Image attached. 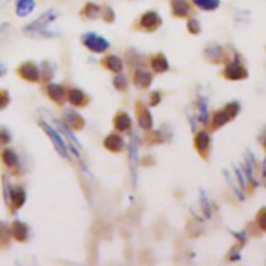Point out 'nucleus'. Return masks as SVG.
Wrapping results in <instances>:
<instances>
[{
  "label": "nucleus",
  "instance_id": "31",
  "mask_svg": "<svg viewBox=\"0 0 266 266\" xmlns=\"http://www.w3.org/2000/svg\"><path fill=\"white\" fill-rule=\"evenodd\" d=\"M11 141V134L7 130H0V143H8Z\"/></svg>",
  "mask_w": 266,
  "mask_h": 266
},
{
  "label": "nucleus",
  "instance_id": "17",
  "mask_svg": "<svg viewBox=\"0 0 266 266\" xmlns=\"http://www.w3.org/2000/svg\"><path fill=\"white\" fill-rule=\"evenodd\" d=\"M11 197H12V201H13L14 207H16V208H21L26 200L25 191H24L21 187H16V189H13L11 191Z\"/></svg>",
  "mask_w": 266,
  "mask_h": 266
},
{
  "label": "nucleus",
  "instance_id": "13",
  "mask_svg": "<svg viewBox=\"0 0 266 266\" xmlns=\"http://www.w3.org/2000/svg\"><path fill=\"white\" fill-rule=\"evenodd\" d=\"M68 99H69L70 103L75 107L85 106V103H86V100H87L84 92L79 91V90H75V89L70 90L69 95H68Z\"/></svg>",
  "mask_w": 266,
  "mask_h": 266
},
{
  "label": "nucleus",
  "instance_id": "11",
  "mask_svg": "<svg viewBox=\"0 0 266 266\" xmlns=\"http://www.w3.org/2000/svg\"><path fill=\"white\" fill-rule=\"evenodd\" d=\"M209 143H211V138H209V135L206 131H200L196 135V138H195V146H196L197 151L200 153H204L208 150Z\"/></svg>",
  "mask_w": 266,
  "mask_h": 266
},
{
  "label": "nucleus",
  "instance_id": "14",
  "mask_svg": "<svg viewBox=\"0 0 266 266\" xmlns=\"http://www.w3.org/2000/svg\"><path fill=\"white\" fill-rule=\"evenodd\" d=\"M12 234H13L14 238L18 241H24L28 236V228L26 224H24L23 222H14L13 226H12Z\"/></svg>",
  "mask_w": 266,
  "mask_h": 266
},
{
  "label": "nucleus",
  "instance_id": "29",
  "mask_svg": "<svg viewBox=\"0 0 266 266\" xmlns=\"http://www.w3.org/2000/svg\"><path fill=\"white\" fill-rule=\"evenodd\" d=\"M224 111L228 112L229 116H230L231 118H233V117H235L236 114H238V112H239L238 103H230V104H229V106H226Z\"/></svg>",
  "mask_w": 266,
  "mask_h": 266
},
{
  "label": "nucleus",
  "instance_id": "16",
  "mask_svg": "<svg viewBox=\"0 0 266 266\" xmlns=\"http://www.w3.org/2000/svg\"><path fill=\"white\" fill-rule=\"evenodd\" d=\"M151 65H152L153 69L156 70L157 73H162V72H167L169 69V64H168V60L165 58L163 55H157L152 58L151 61Z\"/></svg>",
  "mask_w": 266,
  "mask_h": 266
},
{
  "label": "nucleus",
  "instance_id": "8",
  "mask_svg": "<svg viewBox=\"0 0 266 266\" xmlns=\"http://www.w3.org/2000/svg\"><path fill=\"white\" fill-rule=\"evenodd\" d=\"M172 9H173V13H174L177 17L189 16L190 11H191L190 4L187 3L186 0H174L172 4Z\"/></svg>",
  "mask_w": 266,
  "mask_h": 266
},
{
  "label": "nucleus",
  "instance_id": "4",
  "mask_svg": "<svg viewBox=\"0 0 266 266\" xmlns=\"http://www.w3.org/2000/svg\"><path fill=\"white\" fill-rule=\"evenodd\" d=\"M224 74H226V77H228L229 79H244V78L247 77V70L244 69L238 61H234L230 65H228V68L224 70Z\"/></svg>",
  "mask_w": 266,
  "mask_h": 266
},
{
  "label": "nucleus",
  "instance_id": "21",
  "mask_svg": "<svg viewBox=\"0 0 266 266\" xmlns=\"http://www.w3.org/2000/svg\"><path fill=\"white\" fill-rule=\"evenodd\" d=\"M194 3L204 11H213L218 8L219 0H194Z\"/></svg>",
  "mask_w": 266,
  "mask_h": 266
},
{
  "label": "nucleus",
  "instance_id": "6",
  "mask_svg": "<svg viewBox=\"0 0 266 266\" xmlns=\"http://www.w3.org/2000/svg\"><path fill=\"white\" fill-rule=\"evenodd\" d=\"M160 24L161 19L156 12H147L140 18V25L147 30H155Z\"/></svg>",
  "mask_w": 266,
  "mask_h": 266
},
{
  "label": "nucleus",
  "instance_id": "10",
  "mask_svg": "<svg viewBox=\"0 0 266 266\" xmlns=\"http://www.w3.org/2000/svg\"><path fill=\"white\" fill-rule=\"evenodd\" d=\"M104 146H106L107 150L112 151V152H118V151L122 150L124 141H122L121 136L112 134V135L107 136V139L104 140Z\"/></svg>",
  "mask_w": 266,
  "mask_h": 266
},
{
  "label": "nucleus",
  "instance_id": "32",
  "mask_svg": "<svg viewBox=\"0 0 266 266\" xmlns=\"http://www.w3.org/2000/svg\"><path fill=\"white\" fill-rule=\"evenodd\" d=\"M160 94H158V92H153L152 96H151V104H152V106H157V104L160 103Z\"/></svg>",
  "mask_w": 266,
  "mask_h": 266
},
{
  "label": "nucleus",
  "instance_id": "28",
  "mask_svg": "<svg viewBox=\"0 0 266 266\" xmlns=\"http://www.w3.org/2000/svg\"><path fill=\"white\" fill-rule=\"evenodd\" d=\"M99 12H100L99 7H96L95 4H87V7H86L87 17H91V18H94V17H96L97 14H99Z\"/></svg>",
  "mask_w": 266,
  "mask_h": 266
},
{
  "label": "nucleus",
  "instance_id": "26",
  "mask_svg": "<svg viewBox=\"0 0 266 266\" xmlns=\"http://www.w3.org/2000/svg\"><path fill=\"white\" fill-rule=\"evenodd\" d=\"M200 121H208V111H207V100L201 99L200 101Z\"/></svg>",
  "mask_w": 266,
  "mask_h": 266
},
{
  "label": "nucleus",
  "instance_id": "30",
  "mask_svg": "<svg viewBox=\"0 0 266 266\" xmlns=\"http://www.w3.org/2000/svg\"><path fill=\"white\" fill-rule=\"evenodd\" d=\"M9 104V95L7 91H0V111Z\"/></svg>",
  "mask_w": 266,
  "mask_h": 266
},
{
  "label": "nucleus",
  "instance_id": "19",
  "mask_svg": "<svg viewBox=\"0 0 266 266\" xmlns=\"http://www.w3.org/2000/svg\"><path fill=\"white\" fill-rule=\"evenodd\" d=\"M67 121H68V125H69L70 128L75 129V130H79V129L84 128L85 125L82 117L78 116L75 112H69V113H67Z\"/></svg>",
  "mask_w": 266,
  "mask_h": 266
},
{
  "label": "nucleus",
  "instance_id": "33",
  "mask_svg": "<svg viewBox=\"0 0 266 266\" xmlns=\"http://www.w3.org/2000/svg\"><path fill=\"white\" fill-rule=\"evenodd\" d=\"M258 222H260V226H261V229H265L266 228V224H265V214H263V211L261 212V214H260V218H258Z\"/></svg>",
  "mask_w": 266,
  "mask_h": 266
},
{
  "label": "nucleus",
  "instance_id": "1",
  "mask_svg": "<svg viewBox=\"0 0 266 266\" xmlns=\"http://www.w3.org/2000/svg\"><path fill=\"white\" fill-rule=\"evenodd\" d=\"M55 18H56L55 12L53 11L46 12V13H43L38 19H35L34 23H31L30 25H28V28L25 29V31L29 34H40Z\"/></svg>",
  "mask_w": 266,
  "mask_h": 266
},
{
  "label": "nucleus",
  "instance_id": "15",
  "mask_svg": "<svg viewBox=\"0 0 266 266\" xmlns=\"http://www.w3.org/2000/svg\"><path fill=\"white\" fill-rule=\"evenodd\" d=\"M151 82H152V75L143 70H138L135 73V84L141 89H147L150 87Z\"/></svg>",
  "mask_w": 266,
  "mask_h": 266
},
{
  "label": "nucleus",
  "instance_id": "3",
  "mask_svg": "<svg viewBox=\"0 0 266 266\" xmlns=\"http://www.w3.org/2000/svg\"><path fill=\"white\" fill-rule=\"evenodd\" d=\"M40 126H42V128L45 129V131L48 134V136H50V138L52 139V143H53V146H55L56 150H57V152L60 153V155L63 156V157H67V156H68L67 146H65L64 140L61 139V136L58 135L57 131L53 130V129L51 128L50 125H47L46 122H40Z\"/></svg>",
  "mask_w": 266,
  "mask_h": 266
},
{
  "label": "nucleus",
  "instance_id": "18",
  "mask_svg": "<svg viewBox=\"0 0 266 266\" xmlns=\"http://www.w3.org/2000/svg\"><path fill=\"white\" fill-rule=\"evenodd\" d=\"M139 125L145 130H151V128H152V116L148 112V109L141 108V111L139 112Z\"/></svg>",
  "mask_w": 266,
  "mask_h": 266
},
{
  "label": "nucleus",
  "instance_id": "25",
  "mask_svg": "<svg viewBox=\"0 0 266 266\" xmlns=\"http://www.w3.org/2000/svg\"><path fill=\"white\" fill-rule=\"evenodd\" d=\"M113 85L117 90H125L128 87V80L124 75H118V77L114 78Z\"/></svg>",
  "mask_w": 266,
  "mask_h": 266
},
{
  "label": "nucleus",
  "instance_id": "5",
  "mask_svg": "<svg viewBox=\"0 0 266 266\" xmlns=\"http://www.w3.org/2000/svg\"><path fill=\"white\" fill-rule=\"evenodd\" d=\"M18 72H19V75H21L24 79H28L30 80V82H38L39 70L33 63H25L24 65H21Z\"/></svg>",
  "mask_w": 266,
  "mask_h": 266
},
{
  "label": "nucleus",
  "instance_id": "12",
  "mask_svg": "<svg viewBox=\"0 0 266 266\" xmlns=\"http://www.w3.org/2000/svg\"><path fill=\"white\" fill-rule=\"evenodd\" d=\"M114 126H116L117 130L119 131L129 130L131 126V119L130 117H129V114L124 113V112L117 114L116 118H114Z\"/></svg>",
  "mask_w": 266,
  "mask_h": 266
},
{
  "label": "nucleus",
  "instance_id": "7",
  "mask_svg": "<svg viewBox=\"0 0 266 266\" xmlns=\"http://www.w3.org/2000/svg\"><path fill=\"white\" fill-rule=\"evenodd\" d=\"M35 8V3L34 0H18L16 6V13L19 17H25L30 14Z\"/></svg>",
  "mask_w": 266,
  "mask_h": 266
},
{
  "label": "nucleus",
  "instance_id": "22",
  "mask_svg": "<svg viewBox=\"0 0 266 266\" xmlns=\"http://www.w3.org/2000/svg\"><path fill=\"white\" fill-rule=\"evenodd\" d=\"M230 119H231V117L229 116V113L226 111L218 112V113H217L213 118V126L214 128H221V126L226 125Z\"/></svg>",
  "mask_w": 266,
  "mask_h": 266
},
{
  "label": "nucleus",
  "instance_id": "23",
  "mask_svg": "<svg viewBox=\"0 0 266 266\" xmlns=\"http://www.w3.org/2000/svg\"><path fill=\"white\" fill-rule=\"evenodd\" d=\"M136 163H138V146L135 141H131L130 145V168L135 172Z\"/></svg>",
  "mask_w": 266,
  "mask_h": 266
},
{
  "label": "nucleus",
  "instance_id": "9",
  "mask_svg": "<svg viewBox=\"0 0 266 266\" xmlns=\"http://www.w3.org/2000/svg\"><path fill=\"white\" fill-rule=\"evenodd\" d=\"M47 94L53 101H56V103H63L65 100L64 87L58 86V85H50V86L47 87Z\"/></svg>",
  "mask_w": 266,
  "mask_h": 266
},
{
  "label": "nucleus",
  "instance_id": "2",
  "mask_svg": "<svg viewBox=\"0 0 266 266\" xmlns=\"http://www.w3.org/2000/svg\"><path fill=\"white\" fill-rule=\"evenodd\" d=\"M84 45L86 46L89 50L94 51V52H104V51L108 50L109 43L107 39H104L103 36L97 35L95 33H89L85 35L84 38Z\"/></svg>",
  "mask_w": 266,
  "mask_h": 266
},
{
  "label": "nucleus",
  "instance_id": "24",
  "mask_svg": "<svg viewBox=\"0 0 266 266\" xmlns=\"http://www.w3.org/2000/svg\"><path fill=\"white\" fill-rule=\"evenodd\" d=\"M3 161L7 167H13L14 163L17 162L16 153H14L12 150H6L3 152Z\"/></svg>",
  "mask_w": 266,
  "mask_h": 266
},
{
  "label": "nucleus",
  "instance_id": "20",
  "mask_svg": "<svg viewBox=\"0 0 266 266\" xmlns=\"http://www.w3.org/2000/svg\"><path fill=\"white\" fill-rule=\"evenodd\" d=\"M104 64H106V67L108 68L109 70H112V72H121L122 70V61L121 58H118L117 56H108V57L106 58V61H104Z\"/></svg>",
  "mask_w": 266,
  "mask_h": 266
},
{
  "label": "nucleus",
  "instance_id": "27",
  "mask_svg": "<svg viewBox=\"0 0 266 266\" xmlns=\"http://www.w3.org/2000/svg\"><path fill=\"white\" fill-rule=\"evenodd\" d=\"M189 30L192 34H199L201 28H200V24L196 18H191L189 21Z\"/></svg>",
  "mask_w": 266,
  "mask_h": 266
}]
</instances>
